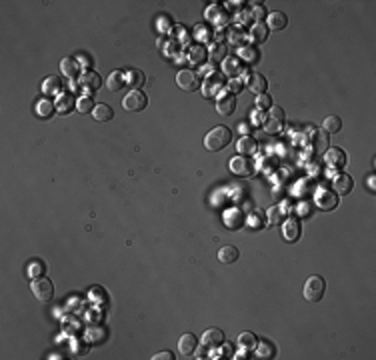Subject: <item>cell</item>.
<instances>
[{"label":"cell","mask_w":376,"mask_h":360,"mask_svg":"<svg viewBox=\"0 0 376 360\" xmlns=\"http://www.w3.org/2000/svg\"><path fill=\"white\" fill-rule=\"evenodd\" d=\"M94 108H96V104L90 96H82V98L76 100V110L80 114H90V112H94Z\"/></svg>","instance_id":"37"},{"label":"cell","mask_w":376,"mask_h":360,"mask_svg":"<svg viewBox=\"0 0 376 360\" xmlns=\"http://www.w3.org/2000/svg\"><path fill=\"white\" fill-rule=\"evenodd\" d=\"M240 58H244L246 62H258V58H260V54H258V50L254 48V46H242V50H240Z\"/></svg>","instance_id":"40"},{"label":"cell","mask_w":376,"mask_h":360,"mask_svg":"<svg viewBox=\"0 0 376 360\" xmlns=\"http://www.w3.org/2000/svg\"><path fill=\"white\" fill-rule=\"evenodd\" d=\"M286 24H288V18H286L284 12H270V14H266V28H270V30H282V28H286Z\"/></svg>","instance_id":"20"},{"label":"cell","mask_w":376,"mask_h":360,"mask_svg":"<svg viewBox=\"0 0 376 360\" xmlns=\"http://www.w3.org/2000/svg\"><path fill=\"white\" fill-rule=\"evenodd\" d=\"M230 170L236 174V176H250L254 172V164L252 160H248L246 156H234L230 160Z\"/></svg>","instance_id":"9"},{"label":"cell","mask_w":376,"mask_h":360,"mask_svg":"<svg viewBox=\"0 0 376 360\" xmlns=\"http://www.w3.org/2000/svg\"><path fill=\"white\" fill-rule=\"evenodd\" d=\"M202 344L206 348H220L224 344V332L218 330V328H208L202 334Z\"/></svg>","instance_id":"11"},{"label":"cell","mask_w":376,"mask_h":360,"mask_svg":"<svg viewBox=\"0 0 376 360\" xmlns=\"http://www.w3.org/2000/svg\"><path fill=\"white\" fill-rule=\"evenodd\" d=\"M324 290H326V282L322 276H310L304 284V298L308 302H318L322 296H324Z\"/></svg>","instance_id":"2"},{"label":"cell","mask_w":376,"mask_h":360,"mask_svg":"<svg viewBox=\"0 0 376 360\" xmlns=\"http://www.w3.org/2000/svg\"><path fill=\"white\" fill-rule=\"evenodd\" d=\"M242 84H244L242 80H238V78H232V80L228 82V90H230V92H236V94H238V92H240V90L244 88Z\"/></svg>","instance_id":"45"},{"label":"cell","mask_w":376,"mask_h":360,"mask_svg":"<svg viewBox=\"0 0 376 360\" xmlns=\"http://www.w3.org/2000/svg\"><path fill=\"white\" fill-rule=\"evenodd\" d=\"M44 264H40V262H32L30 266H28V276L34 280V278H38V276H44Z\"/></svg>","instance_id":"43"},{"label":"cell","mask_w":376,"mask_h":360,"mask_svg":"<svg viewBox=\"0 0 376 360\" xmlns=\"http://www.w3.org/2000/svg\"><path fill=\"white\" fill-rule=\"evenodd\" d=\"M126 82L130 86H134V90H140L144 86V82H146V76H144V72H140V70H130V72H126Z\"/></svg>","instance_id":"28"},{"label":"cell","mask_w":376,"mask_h":360,"mask_svg":"<svg viewBox=\"0 0 376 360\" xmlns=\"http://www.w3.org/2000/svg\"><path fill=\"white\" fill-rule=\"evenodd\" d=\"M312 148L314 152H326L330 148V134L324 130L312 132Z\"/></svg>","instance_id":"14"},{"label":"cell","mask_w":376,"mask_h":360,"mask_svg":"<svg viewBox=\"0 0 376 360\" xmlns=\"http://www.w3.org/2000/svg\"><path fill=\"white\" fill-rule=\"evenodd\" d=\"M256 348H258V356H262V358H272L274 356V346L272 344H268V342H258L256 344Z\"/></svg>","instance_id":"41"},{"label":"cell","mask_w":376,"mask_h":360,"mask_svg":"<svg viewBox=\"0 0 376 360\" xmlns=\"http://www.w3.org/2000/svg\"><path fill=\"white\" fill-rule=\"evenodd\" d=\"M206 58H208V52H206L204 46H192V48L188 50V60H190L192 64H204Z\"/></svg>","instance_id":"32"},{"label":"cell","mask_w":376,"mask_h":360,"mask_svg":"<svg viewBox=\"0 0 376 360\" xmlns=\"http://www.w3.org/2000/svg\"><path fill=\"white\" fill-rule=\"evenodd\" d=\"M216 110L220 116H230L236 110V98L230 92H220L216 96Z\"/></svg>","instance_id":"6"},{"label":"cell","mask_w":376,"mask_h":360,"mask_svg":"<svg viewBox=\"0 0 376 360\" xmlns=\"http://www.w3.org/2000/svg\"><path fill=\"white\" fill-rule=\"evenodd\" d=\"M266 36H268V28H266V24H264V22H256V24L252 26L248 38H252L254 42H264Z\"/></svg>","instance_id":"35"},{"label":"cell","mask_w":376,"mask_h":360,"mask_svg":"<svg viewBox=\"0 0 376 360\" xmlns=\"http://www.w3.org/2000/svg\"><path fill=\"white\" fill-rule=\"evenodd\" d=\"M124 82H126V74H124L122 70H114L112 74L108 76V84L106 86H108L110 92H118V90H122L126 86Z\"/></svg>","instance_id":"22"},{"label":"cell","mask_w":376,"mask_h":360,"mask_svg":"<svg viewBox=\"0 0 376 360\" xmlns=\"http://www.w3.org/2000/svg\"><path fill=\"white\" fill-rule=\"evenodd\" d=\"M30 288H32L34 296H36L40 302H50V300L54 298V286H52V282H50L48 278H44V276L34 278Z\"/></svg>","instance_id":"3"},{"label":"cell","mask_w":376,"mask_h":360,"mask_svg":"<svg viewBox=\"0 0 376 360\" xmlns=\"http://www.w3.org/2000/svg\"><path fill=\"white\" fill-rule=\"evenodd\" d=\"M322 128H324V132H328V134H338L340 130H342V120H340V116H326L324 118V122H322Z\"/></svg>","instance_id":"29"},{"label":"cell","mask_w":376,"mask_h":360,"mask_svg":"<svg viewBox=\"0 0 376 360\" xmlns=\"http://www.w3.org/2000/svg\"><path fill=\"white\" fill-rule=\"evenodd\" d=\"M212 36H214V32H212L208 26H202V24H200V26H196V38H198V40L208 42Z\"/></svg>","instance_id":"44"},{"label":"cell","mask_w":376,"mask_h":360,"mask_svg":"<svg viewBox=\"0 0 376 360\" xmlns=\"http://www.w3.org/2000/svg\"><path fill=\"white\" fill-rule=\"evenodd\" d=\"M72 108H76V100H74V96H72V94H60V96H58V102H56V110L62 112V114H66V112H70Z\"/></svg>","instance_id":"27"},{"label":"cell","mask_w":376,"mask_h":360,"mask_svg":"<svg viewBox=\"0 0 376 360\" xmlns=\"http://www.w3.org/2000/svg\"><path fill=\"white\" fill-rule=\"evenodd\" d=\"M368 186L374 190V176H370V178H368Z\"/></svg>","instance_id":"52"},{"label":"cell","mask_w":376,"mask_h":360,"mask_svg":"<svg viewBox=\"0 0 376 360\" xmlns=\"http://www.w3.org/2000/svg\"><path fill=\"white\" fill-rule=\"evenodd\" d=\"M176 84H178L182 90L192 92V90H198V88H200V78H198L196 72H192V70H180L178 74H176Z\"/></svg>","instance_id":"5"},{"label":"cell","mask_w":376,"mask_h":360,"mask_svg":"<svg viewBox=\"0 0 376 360\" xmlns=\"http://www.w3.org/2000/svg\"><path fill=\"white\" fill-rule=\"evenodd\" d=\"M224 74H228L230 78H238L240 74H242V62H240V58H236V56H228L226 60H224Z\"/></svg>","instance_id":"15"},{"label":"cell","mask_w":376,"mask_h":360,"mask_svg":"<svg viewBox=\"0 0 376 360\" xmlns=\"http://www.w3.org/2000/svg\"><path fill=\"white\" fill-rule=\"evenodd\" d=\"M300 224L296 222V220H286V222H282V236H284V240H288V242H296L298 238H300Z\"/></svg>","instance_id":"17"},{"label":"cell","mask_w":376,"mask_h":360,"mask_svg":"<svg viewBox=\"0 0 376 360\" xmlns=\"http://www.w3.org/2000/svg\"><path fill=\"white\" fill-rule=\"evenodd\" d=\"M296 210H298V214H300V216H308V214H310V212H308V210H310V206H308V204H304V202H302V204H298V208H296Z\"/></svg>","instance_id":"49"},{"label":"cell","mask_w":376,"mask_h":360,"mask_svg":"<svg viewBox=\"0 0 376 360\" xmlns=\"http://www.w3.org/2000/svg\"><path fill=\"white\" fill-rule=\"evenodd\" d=\"M54 110H56V104H54L52 100H48V98H44V100H40V102L36 104V112H38L42 118H50V116L54 114Z\"/></svg>","instance_id":"36"},{"label":"cell","mask_w":376,"mask_h":360,"mask_svg":"<svg viewBox=\"0 0 376 360\" xmlns=\"http://www.w3.org/2000/svg\"><path fill=\"white\" fill-rule=\"evenodd\" d=\"M346 152L342 150V148H338V146H332V148H328L326 152H324V162L328 164V168H334V170H340V168H344L346 166Z\"/></svg>","instance_id":"7"},{"label":"cell","mask_w":376,"mask_h":360,"mask_svg":"<svg viewBox=\"0 0 376 360\" xmlns=\"http://www.w3.org/2000/svg\"><path fill=\"white\" fill-rule=\"evenodd\" d=\"M228 40H230V44H234V46L242 48V46H246L248 34L244 32V28H242V26H232V28L228 30Z\"/></svg>","instance_id":"23"},{"label":"cell","mask_w":376,"mask_h":360,"mask_svg":"<svg viewBox=\"0 0 376 360\" xmlns=\"http://www.w3.org/2000/svg\"><path fill=\"white\" fill-rule=\"evenodd\" d=\"M146 104H148V98H146V94H144L142 90H132V92H128L126 98L122 100V106H124L128 112H140V110L146 108Z\"/></svg>","instance_id":"4"},{"label":"cell","mask_w":376,"mask_h":360,"mask_svg":"<svg viewBox=\"0 0 376 360\" xmlns=\"http://www.w3.org/2000/svg\"><path fill=\"white\" fill-rule=\"evenodd\" d=\"M284 216H286L284 206H272L266 212V222H270V224H282L284 222Z\"/></svg>","instance_id":"30"},{"label":"cell","mask_w":376,"mask_h":360,"mask_svg":"<svg viewBox=\"0 0 376 360\" xmlns=\"http://www.w3.org/2000/svg\"><path fill=\"white\" fill-rule=\"evenodd\" d=\"M248 224L252 226V228H256V230H260V228H264V224H266V212L264 210H252L250 212V216H248Z\"/></svg>","instance_id":"31"},{"label":"cell","mask_w":376,"mask_h":360,"mask_svg":"<svg viewBox=\"0 0 376 360\" xmlns=\"http://www.w3.org/2000/svg\"><path fill=\"white\" fill-rule=\"evenodd\" d=\"M230 140H232V132L228 126H216L204 136V148L210 152H218L226 148Z\"/></svg>","instance_id":"1"},{"label":"cell","mask_w":376,"mask_h":360,"mask_svg":"<svg viewBox=\"0 0 376 360\" xmlns=\"http://www.w3.org/2000/svg\"><path fill=\"white\" fill-rule=\"evenodd\" d=\"M264 130L268 132V134H280L282 132V128H284V122L282 120H276V118H268V120H264Z\"/></svg>","instance_id":"38"},{"label":"cell","mask_w":376,"mask_h":360,"mask_svg":"<svg viewBox=\"0 0 376 360\" xmlns=\"http://www.w3.org/2000/svg\"><path fill=\"white\" fill-rule=\"evenodd\" d=\"M252 116H254V122H256V124H260V122L264 124V120H262V112H254Z\"/></svg>","instance_id":"51"},{"label":"cell","mask_w":376,"mask_h":360,"mask_svg":"<svg viewBox=\"0 0 376 360\" xmlns=\"http://www.w3.org/2000/svg\"><path fill=\"white\" fill-rule=\"evenodd\" d=\"M256 150H258V142L252 136H242L238 140V152L242 156H252V154H256Z\"/></svg>","instance_id":"21"},{"label":"cell","mask_w":376,"mask_h":360,"mask_svg":"<svg viewBox=\"0 0 376 360\" xmlns=\"http://www.w3.org/2000/svg\"><path fill=\"white\" fill-rule=\"evenodd\" d=\"M270 118H276V120H282L284 122V110L280 106H272L270 108Z\"/></svg>","instance_id":"47"},{"label":"cell","mask_w":376,"mask_h":360,"mask_svg":"<svg viewBox=\"0 0 376 360\" xmlns=\"http://www.w3.org/2000/svg\"><path fill=\"white\" fill-rule=\"evenodd\" d=\"M60 68H62V72L68 76V78H74L78 74V70H80V62L76 60V58H62V62H60Z\"/></svg>","instance_id":"25"},{"label":"cell","mask_w":376,"mask_h":360,"mask_svg":"<svg viewBox=\"0 0 376 360\" xmlns=\"http://www.w3.org/2000/svg\"><path fill=\"white\" fill-rule=\"evenodd\" d=\"M244 84H246L254 94H264L266 88H268V80H266L262 74H258V72H252V74H248V78H246Z\"/></svg>","instance_id":"12"},{"label":"cell","mask_w":376,"mask_h":360,"mask_svg":"<svg viewBox=\"0 0 376 360\" xmlns=\"http://www.w3.org/2000/svg\"><path fill=\"white\" fill-rule=\"evenodd\" d=\"M80 84H82L86 90H98L100 84H102V78H100L98 72H94V70H86L84 74H82V78H80Z\"/></svg>","instance_id":"18"},{"label":"cell","mask_w":376,"mask_h":360,"mask_svg":"<svg viewBox=\"0 0 376 360\" xmlns=\"http://www.w3.org/2000/svg\"><path fill=\"white\" fill-rule=\"evenodd\" d=\"M152 358L154 360H172L174 356H172V352H156Z\"/></svg>","instance_id":"48"},{"label":"cell","mask_w":376,"mask_h":360,"mask_svg":"<svg viewBox=\"0 0 376 360\" xmlns=\"http://www.w3.org/2000/svg\"><path fill=\"white\" fill-rule=\"evenodd\" d=\"M196 344H198V340L194 334H182L178 340V350L182 356H192L196 350Z\"/></svg>","instance_id":"16"},{"label":"cell","mask_w":376,"mask_h":360,"mask_svg":"<svg viewBox=\"0 0 376 360\" xmlns=\"http://www.w3.org/2000/svg\"><path fill=\"white\" fill-rule=\"evenodd\" d=\"M92 116H94V120H98V122H106V120H110V118L114 116V110H112L108 104H96Z\"/></svg>","instance_id":"34"},{"label":"cell","mask_w":376,"mask_h":360,"mask_svg":"<svg viewBox=\"0 0 376 360\" xmlns=\"http://www.w3.org/2000/svg\"><path fill=\"white\" fill-rule=\"evenodd\" d=\"M252 6H254V18H256V20H262V18L266 16V12H264V6H262V2H254Z\"/></svg>","instance_id":"46"},{"label":"cell","mask_w":376,"mask_h":360,"mask_svg":"<svg viewBox=\"0 0 376 360\" xmlns=\"http://www.w3.org/2000/svg\"><path fill=\"white\" fill-rule=\"evenodd\" d=\"M314 202H316V206L320 208V210H334L336 206H338V196L334 194V192H330V190H320L318 194H316V198H314Z\"/></svg>","instance_id":"10"},{"label":"cell","mask_w":376,"mask_h":360,"mask_svg":"<svg viewBox=\"0 0 376 360\" xmlns=\"http://www.w3.org/2000/svg\"><path fill=\"white\" fill-rule=\"evenodd\" d=\"M238 258H240V252H238L236 246L226 244V246H222V248L218 250V260H220L222 264H232V262H236Z\"/></svg>","instance_id":"19"},{"label":"cell","mask_w":376,"mask_h":360,"mask_svg":"<svg viewBox=\"0 0 376 360\" xmlns=\"http://www.w3.org/2000/svg\"><path fill=\"white\" fill-rule=\"evenodd\" d=\"M60 90H62V80L58 76L44 78V82H42V92L44 94H62Z\"/></svg>","instance_id":"26"},{"label":"cell","mask_w":376,"mask_h":360,"mask_svg":"<svg viewBox=\"0 0 376 360\" xmlns=\"http://www.w3.org/2000/svg\"><path fill=\"white\" fill-rule=\"evenodd\" d=\"M256 106H258V110H270L274 104H272V98H270V94H258V98H256Z\"/></svg>","instance_id":"42"},{"label":"cell","mask_w":376,"mask_h":360,"mask_svg":"<svg viewBox=\"0 0 376 360\" xmlns=\"http://www.w3.org/2000/svg\"><path fill=\"white\" fill-rule=\"evenodd\" d=\"M352 186H354V180L350 174H338L332 178V188L336 194H348L352 190Z\"/></svg>","instance_id":"13"},{"label":"cell","mask_w":376,"mask_h":360,"mask_svg":"<svg viewBox=\"0 0 376 360\" xmlns=\"http://www.w3.org/2000/svg\"><path fill=\"white\" fill-rule=\"evenodd\" d=\"M206 18H208L210 22L218 24V26H224V24L228 22V14H226V10L220 8V6H212V8H208Z\"/></svg>","instance_id":"24"},{"label":"cell","mask_w":376,"mask_h":360,"mask_svg":"<svg viewBox=\"0 0 376 360\" xmlns=\"http://www.w3.org/2000/svg\"><path fill=\"white\" fill-rule=\"evenodd\" d=\"M238 342H240V346H244V348H248V350H252V348H256V344H258V338L252 334V332H242L240 336H238Z\"/></svg>","instance_id":"39"},{"label":"cell","mask_w":376,"mask_h":360,"mask_svg":"<svg viewBox=\"0 0 376 360\" xmlns=\"http://www.w3.org/2000/svg\"><path fill=\"white\" fill-rule=\"evenodd\" d=\"M228 48L226 46H224L222 42H216V44H212V48H210V52H208V56L212 58V62H224V60H226L228 58Z\"/></svg>","instance_id":"33"},{"label":"cell","mask_w":376,"mask_h":360,"mask_svg":"<svg viewBox=\"0 0 376 360\" xmlns=\"http://www.w3.org/2000/svg\"><path fill=\"white\" fill-rule=\"evenodd\" d=\"M194 354H196V358H204V356H206V346L202 344V348H200V350H194Z\"/></svg>","instance_id":"50"},{"label":"cell","mask_w":376,"mask_h":360,"mask_svg":"<svg viewBox=\"0 0 376 360\" xmlns=\"http://www.w3.org/2000/svg\"><path fill=\"white\" fill-rule=\"evenodd\" d=\"M222 86H224L222 76H220V74H216V72H212V74H208V76L204 78L202 92H204V96H218V94H220V90H222Z\"/></svg>","instance_id":"8"}]
</instances>
